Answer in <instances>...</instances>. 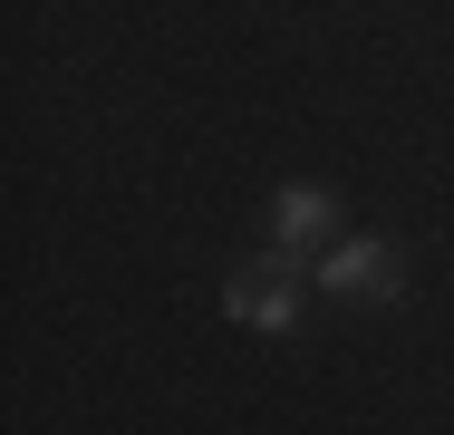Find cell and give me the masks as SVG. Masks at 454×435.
<instances>
[{
	"mask_svg": "<svg viewBox=\"0 0 454 435\" xmlns=\"http://www.w3.org/2000/svg\"><path fill=\"white\" fill-rule=\"evenodd\" d=\"M319 281H329V290H387V252H377V242H348V252L319 261Z\"/></svg>",
	"mask_w": 454,
	"mask_h": 435,
	"instance_id": "obj_1",
	"label": "cell"
},
{
	"mask_svg": "<svg viewBox=\"0 0 454 435\" xmlns=\"http://www.w3.org/2000/svg\"><path fill=\"white\" fill-rule=\"evenodd\" d=\"M319 223H329L319 194H280V242H319Z\"/></svg>",
	"mask_w": 454,
	"mask_h": 435,
	"instance_id": "obj_2",
	"label": "cell"
},
{
	"mask_svg": "<svg viewBox=\"0 0 454 435\" xmlns=\"http://www.w3.org/2000/svg\"><path fill=\"white\" fill-rule=\"evenodd\" d=\"M232 320H262V329H290V290H232Z\"/></svg>",
	"mask_w": 454,
	"mask_h": 435,
	"instance_id": "obj_3",
	"label": "cell"
}]
</instances>
